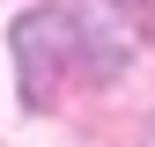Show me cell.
<instances>
[{
  "label": "cell",
  "instance_id": "cell-1",
  "mask_svg": "<svg viewBox=\"0 0 155 147\" xmlns=\"http://www.w3.org/2000/svg\"><path fill=\"white\" fill-rule=\"evenodd\" d=\"M8 52H15L22 103H30V110H45L52 96H59V81H67V66H74V52H81L74 8H30L22 22H15V37H8Z\"/></svg>",
  "mask_w": 155,
  "mask_h": 147
},
{
  "label": "cell",
  "instance_id": "cell-2",
  "mask_svg": "<svg viewBox=\"0 0 155 147\" xmlns=\"http://www.w3.org/2000/svg\"><path fill=\"white\" fill-rule=\"evenodd\" d=\"M126 15H133L140 30H155V0H126Z\"/></svg>",
  "mask_w": 155,
  "mask_h": 147
}]
</instances>
